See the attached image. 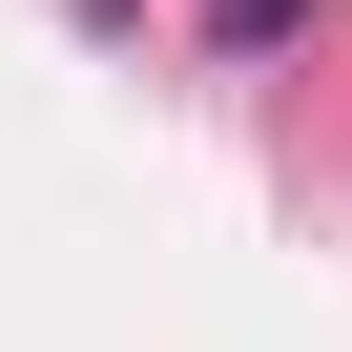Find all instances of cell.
<instances>
[{"label":"cell","mask_w":352,"mask_h":352,"mask_svg":"<svg viewBox=\"0 0 352 352\" xmlns=\"http://www.w3.org/2000/svg\"><path fill=\"white\" fill-rule=\"evenodd\" d=\"M208 21H228V42H249V63H270V42H290V21H311V0H208Z\"/></svg>","instance_id":"6da1fadb"}]
</instances>
